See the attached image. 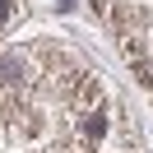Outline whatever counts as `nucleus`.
<instances>
[{
	"label": "nucleus",
	"mask_w": 153,
	"mask_h": 153,
	"mask_svg": "<svg viewBox=\"0 0 153 153\" xmlns=\"http://www.w3.org/2000/svg\"><path fill=\"white\" fill-rule=\"evenodd\" d=\"M23 84H28V56H23V51H5V56H0V88L19 93Z\"/></svg>",
	"instance_id": "1"
},
{
	"label": "nucleus",
	"mask_w": 153,
	"mask_h": 153,
	"mask_svg": "<svg viewBox=\"0 0 153 153\" xmlns=\"http://www.w3.org/2000/svg\"><path fill=\"white\" fill-rule=\"evenodd\" d=\"M5 19H10V0H0V23H5Z\"/></svg>",
	"instance_id": "2"
}]
</instances>
